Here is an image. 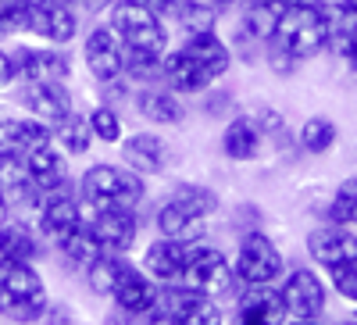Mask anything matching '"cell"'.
Masks as SVG:
<instances>
[{
  "label": "cell",
  "instance_id": "1",
  "mask_svg": "<svg viewBox=\"0 0 357 325\" xmlns=\"http://www.w3.org/2000/svg\"><path fill=\"white\" fill-rule=\"evenodd\" d=\"M329 40H333V11L325 0H304V4L279 11L275 29H272V43L286 50L296 65L325 54Z\"/></svg>",
  "mask_w": 357,
  "mask_h": 325
},
{
  "label": "cell",
  "instance_id": "2",
  "mask_svg": "<svg viewBox=\"0 0 357 325\" xmlns=\"http://www.w3.org/2000/svg\"><path fill=\"white\" fill-rule=\"evenodd\" d=\"M75 190L89 211H100V208L139 211L146 200V179L126 165H114V161L86 165V172L75 179Z\"/></svg>",
  "mask_w": 357,
  "mask_h": 325
},
{
  "label": "cell",
  "instance_id": "3",
  "mask_svg": "<svg viewBox=\"0 0 357 325\" xmlns=\"http://www.w3.org/2000/svg\"><path fill=\"white\" fill-rule=\"evenodd\" d=\"M50 308V293L33 261H0V318L36 325Z\"/></svg>",
  "mask_w": 357,
  "mask_h": 325
},
{
  "label": "cell",
  "instance_id": "4",
  "mask_svg": "<svg viewBox=\"0 0 357 325\" xmlns=\"http://www.w3.org/2000/svg\"><path fill=\"white\" fill-rule=\"evenodd\" d=\"M104 15H107V25L114 29V36L122 40L126 50L168 54V47H172L168 18L154 8H146L143 0H114Z\"/></svg>",
  "mask_w": 357,
  "mask_h": 325
},
{
  "label": "cell",
  "instance_id": "5",
  "mask_svg": "<svg viewBox=\"0 0 357 325\" xmlns=\"http://www.w3.org/2000/svg\"><path fill=\"white\" fill-rule=\"evenodd\" d=\"M286 269H289L286 254L268 232L250 229L240 236L236 254H232V275L240 286H279Z\"/></svg>",
  "mask_w": 357,
  "mask_h": 325
},
{
  "label": "cell",
  "instance_id": "6",
  "mask_svg": "<svg viewBox=\"0 0 357 325\" xmlns=\"http://www.w3.org/2000/svg\"><path fill=\"white\" fill-rule=\"evenodd\" d=\"M183 286L190 289H200L207 293V297H215V301H232L236 293H240V282H236L232 275V261L222 247L215 243H190L186 250V269H183V279H178Z\"/></svg>",
  "mask_w": 357,
  "mask_h": 325
},
{
  "label": "cell",
  "instance_id": "7",
  "mask_svg": "<svg viewBox=\"0 0 357 325\" xmlns=\"http://www.w3.org/2000/svg\"><path fill=\"white\" fill-rule=\"evenodd\" d=\"M279 297L289 318H325L329 311V279L314 269H289L279 282Z\"/></svg>",
  "mask_w": 357,
  "mask_h": 325
},
{
  "label": "cell",
  "instance_id": "8",
  "mask_svg": "<svg viewBox=\"0 0 357 325\" xmlns=\"http://www.w3.org/2000/svg\"><path fill=\"white\" fill-rule=\"evenodd\" d=\"M82 222H86V204H82V197H79L75 186L47 193L40 200V208L33 211V225L40 232V240H47L54 247L61 243L68 232H75Z\"/></svg>",
  "mask_w": 357,
  "mask_h": 325
},
{
  "label": "cell",
  "instance_id": "9",
  "mask_svg": "<svg viewBox=\"0 0 357 325\" xmlns=\"http://www.w3.org/2000/svg\"><path fill=\"white\" fill-rule=\"evenodd\" d=\"M82 65H86V75L93 79L97 86L126 79V47H122V40L114 36V29L107 22L93 25L82 36Z\"/></svg>",
  "mask_w": 357,
  "mask_h": 325
},
{
  "label": "cell",
  "instance_id": "10",
  "mask_svg": "<svg viewBox=\"0 0 357 325\" xmlns=\"http://www.w3.org/2000/svg\"><path fill=\"white\" fill-rule=\"evenodd\" d=\"M118 151H122V165L132 168L136 175H143V179H154V175H165L172 168V143L158 129L126 133Z\"/></svg>",
  "mask_w": 357,
  "mask_h": 325
},
{
  "label": "cell",
  "instance_id": "11",
  "mask_svg": "<svg viewBox=\"0 0 357 325\" xmlns=\"http://www.w3.org/2000/svg\"><path fill=\"white\" fill-rule=\"evenodd\" d=\"M15 65H18V82H68L72 79V57L65 47L50 43H18Z\"/></svg>",
  "mask_w": 357,
  "mask_h": 325
},
{
  "label": "cell",
  "instance_id": "12",
  "mask_svg": "<svg viewBox=\"0 0 357 325\" xmlns=\"http://www.w3.org/2000/svg\"><path fill=\"white\" fill-rule=\"evenodd\" d=\"M229 304L232 311L225 325H282L289 318L279 286H240V293Z\"/></svg>",
  "mask_w": 357,
  "mask_h": 325
},
{
  "label": "cell",
  "instance_id": "13",
  "mask_svg": "<svg viewBox=\"0 0 357 325\" xmlns=\"http://www.w3.org/2000/svg\"><path fill=\"white\" fill-rule=\"evenodd\" d=\"M18 107L54 129L75 111V97L68 82H18Z\"/></svg>",
  "mask_w": 357,
  "mask_h": 325
},
{
  "label": "cell",
  "instance_id": "14",
  "mask_svg": "<svg viewBox=\"0 0 357 325\" xmlns=\"http://www.w3.org/2000/svg\"><path fill=\"white\" fill-rule=\"evenodd\" d=\"M86 222L93 229L97 243L107 254H129L139 243V211H126V208H100L89 211L86 208Z\"/></svg>",
  "mask_w": 357,
  "mask_h": 325
},
{
  "label": "cell",
  "instance_id": "15",
  "mask_svg": "<svg viewBox=\"0 0 357 325\" xmlns=\"http://www.w3.org/2000/svg\"><path fill=\"white\" fill-rule=\"evenodd\" d=\"M161 82L168 90H175L178 97H204L207 90L218 86V79L183 47H168L165 61H161Z\"/></svg>",
  "mask_w": 357,
  "mask_h": 325
},
{
  "label": "cell",
  "instance_id": "16",
  "mask_svg": "<svg viewBox=\"0 0 357 325\" xmlns=\"http://www.w3.org/2000/svg\"><path fill=\"white\" fill-rule=\"evenodd\" d=\"M264 129L257 122V114L254 111H240V114H232L225 118V126H222V136H218V146H222V154L236 165H250L261 158L264 151Z\"/></svg>",
  "mask_w": 357,
  "mask_h": 325
},
{
  "label": "cell",
  "instance_id": "17",
  "mask_svg": "<svg viewBox=\"0 0 357 325\" xmlns=\"http://www.w3.org/2000/svg\"><path fill=\"white\" fill-rule=\"evenodd\" d=\"M132 107L146 126H183L190 118L186 97H178L175 90H168L165 82L154 86H136L132 90Z\"/></svg>",
  "mask_w": 357,
  "mask_h": 325
},
{
  "label": "cell",
  "instance_id": "18",
  "mask_svg": "<svg viewBox=\"0 0 357 325\" xmlns=\"http://www.w3.org/2000/svg\"><path fill=\"white\" fill-rule=\"evenodd\" d=\"M29 33L50 47H68L82 33V18H79L75 4H43V8H33Z\"/></svg>",
  "mask_w": 357,
  "mask_h": 325
},
{
  "label": "cell",
  "instance_id": "19",
  "mask_svg": "<svg viewBox=\"0 0 357 325\" xmlns=\"http://www.w3.org/2000/svg\"><path fill=\"white\" fill-rule=\"evenodd\" d=\"M68 154L61 151L57 143H47L40 151H29L25 154V168H29V179L33 186L47 197V193H57V190H68L75 186L72 183V168H68Z\"/></svg>",
  "mask_w": 357,
  "mask_h": 325
},
{
  "label": "cell",
  "instance_id": "20",
  "mask_svg": "<svg viewBox=\"0 0 357 325\" xmlns=\"http://www.w3.org/2000/svg\"><path fill=\"white\" fill-rule=\"evenodd\" d=\"M304 247H307V257L318 264V269L329 272L333 264H340L347 257H357V232L325 222V225H318V229L307 232V243Z\"/></svg>",
  "mask_w": 357,
  "mask_h": 325
},
{
  "label": "cell",
  "instance_id": "21",
  "mask_svg": "<svg viewBox=\"0 0 357 325\" xmlns=\"http://www.w3.org/2000/svg\"><path fill=\"white\" fill-rule=\"evenodd\" d=\"M186 250L190 243H178V240H168V236H158L143 247V261L139 269L151 275L158 286H172L183 279V269H186Z\"/></svg>",
  "mask_w": 357,
  "mask_h": 325
},
{
  "label": "cell",
  "instance_id": "22",
  "mask_svg": "<svg viewBox=\"0 0 357 325\" xmlns=\"http://www.w3.org/2000/svg\"><path fill=\"white\" fill-rule=\"evenodd\" d=\"M158 282L146 275L139 264H132V269L122 275V282L114 286V293H111V304H114V311H122V315H129V318H143L146 311H151L154 304H158Z\"/></svg>",
  "mask_w": 357,
  "mask_h": 325
},
{
  "label": "cell",
  "instance_id": "23",
  "mask_svg": "<svg viewBox=\"0 0 357 325\" xmlns=\"http://www.w3.org/2000/svg\"><path fill=\"white\" fill-rule=\"evenodd\" d=\"M154 229H158V236H168V240H178V243H200V240H207V222L190 215L183 204L172 200L168 193L154 204Z\"/></svg>",
  "mask_w": 357,
  "mask_h": 325
},
{
  "label": "cell",
  "instance_id": "24",
  "mask_svg": "<svg viewBox=\"0 0 357 325\" xmlns=\"http://www.w3.org/2000/svg\"><path fill=\"white\" fill-rule=\"evenodd\" d=\"M43 240L36 225H29L22 218H4L0 222V261H40Z\"/></svg>",
  "mask_w": 357,
  "mask_h": 325
},
{
  "label": "cell",
  "instance_id": "25",
  "mask_svg": "<svg viewBox=\"0 0 357 325\" xmlns=\"http://www.w3.org/2000/svg\"><path fill=\"white\" fill-rule=\"evenodd\" d=\"M54 250H57V257H61L72 272H86L89 264L104 254V247L97 243V236H93V229H89V222H82L75 232H68Z\"/></svg>",
  "mask_w": 357,
  "mask_h": 325
},
{
  "label": "cell",
  "instance_id": "26",
  "mask_svg": "<svg viewBox=\"0 0 357 325\" xmlns=\"http://www.w3.org/2000/svg\"><path fill=\"white\" fill-rule=\"evenodd\" d=\"M336 143H340V126L329 114H311L301 122V129H296V146H301L307 158H325Z\"/></svg>",
  "mask_w": 357,
  "mask_h": 325
},
{
  "label": "cell",
  "instance_id": "27",
  "mask_svg": "<svg viewBox=\"0 0 357 325\" xmlns=\"http://www.w3.org/2000/svg\"><path fill=\"white\" fill-rule=\"evenodd\" d=\"M172 200H178L190 215H197L200 222H211L218 211H222V197L207 186V183H193V179H183L168 190Z\"/></svg>",
  "mask_w": 357,
  "mask_h": 325
},
{
  "label": "cell",
  "instance_id": "28",
  "mask_svg": "<svg viewBox=\"0 0 357 325\" xmlns=\"http://www.w3.org/2000/svg\"><path fill=\"white\" fill-rule=\"evenodd\" d=\"M132 257L129 254H100L93 264H89V269L82 272L86 275V282H89V289H93L97 293V297H111V293H114V286L118 282H122V275L132 269Z\"/></svg>",
  "mask_w": 357,
  "mask_h": 325
},
{
  "label": "cell",
  "instance_id": "29",
  "mask_svg": "<svg viewBox=\"0 0 357 325\" xmlns=\"http://www.w3.org/2000/svg\"><path fill=\"white\" fill-rule=\"evenodd\" d=\"M218 15L222 11L211 8L207 0H175L165 18H172L183 36H190V33H211V29H218Z\"/></svg>",
  "mask_w": 357,
  "mask_h": 325
},
{
  "label": "cell",
  "instance_id": "30",
  "mask_svg": "<svg viewBox=\"0 0 357 325\" xmlns=\"http://www.w3.org/2000/svg\"><path fill=\"white\" fill-rule=\"evenodd\" d=\"M86 122H89L93 139L104 143V146H118L126 139V118H122V107H118V104H107V100L93 104L86 111Z\"/></svg>",
  "mask_w": 357,
  "mask_h": 325
},
{
  "label": "cell",
  "instance_id": "31",
  "mask_svg": "<svg viewBox=\"0 0 357 325\" xmlns=\"http://www.w3.org/2000/svg\"><path fill=\"white\" fill-rule=\"evenodd\" d=\"M54 143L61 146V151L68 158H82L93 151V133H89V122H86V114L82 111H72L68 118H61V122L54 126Z\"/></svg>",
  "mask_w": 357,
  "mask_h": 325
},
{
  "label": "cell",
  "instance_id": "32",
  "mask_svg": "<svg viewBox=\"0 0 357 325\" xmlns=\"http://www.w3.org/2000/svg\"><path fill=\"white\" fill-rule=\"evenodd\" d=\"M325 222L357 232V175H347V179L333 190L329 208H325Z\"/></svg>",
  "mask_w": 357,
  "mask_h": 325
},
{
  "label": "cell",
  "instance_id": "33",
  "mask_svg": "<svg viewBox=\"0 0 357 325\" xmlns=\"http://www.w3.org/2000/svg\"><path fill=\"white\" fill-rule=\"evenodd\" d=\"M161 61H165V54L126 50V79L132 86H154L161 82Z\"/></svg>",
  "mask_w": 357,
  "mask_h": 325
},
{
  "label": "cell",
  "instance_id": "34",
  "mask_svg": "<svg viewBox=\"0 0 357 325\" xmlns=\"http://www.w3.org/2000/svg\"><path fill=\"white\" fill-rule=\"evenodd\" d=\"M33 25V4L29 0H0V40L22 36Z\"/></svg>",
  "mask_w": 357,
  "mask_h": 325
},
{
  "label": "cell",
  "instance_id": "35",
  "mask_svg": "<svg viewBox=\"0 0 357 325\" xmlns=\"http://www.w3.org/2000/svg\"><path fill=\"white\" fill-rule=\"evenodd\" d=\"M325 279H329V289L336 293V297H343L347 304L357 308V257H347V261L333 264V269L325 272Z\"/></svg>",
  "mask_w": 357,
  "mask_h": 325
},
{
  "label": "cell",
  "instance_id": "36",
  "mask_svg": "<svg viewBox=\"0 0 357 325\" xmlns=\"http://www.w3.org/2000/svg\"><path fill=\"white\" fill-rule=\"evenodd\" d=\"M254 114H257V122H261L264 136L272 139V143H279V146L289 143V133H286V122H282V114H279V111H272V107H257Z\"/></svg>",
  "mask_w": 357,
  "mask_h": 325
},
{
  "label": "cell",
  "instance_id": "37",
  "mask_svg": "<svg viewBox=\"0 0 357 325\" xmlns=\"http://www.w3.org/2000/svg\"><path fill=\"white\" fill-rule=\"evenodd\" d=\"M18 86V65H15V50L0 47V90H11Z\"/></svg>",
  "mask_w": 357,
  "mask_h": 325
},
{
  "label": "cell",
  "instance_id": "38",
  "mask_svg": "<svg viewBox=\"0 0 357 325\" xmlns=\"http://www.w3.org/2000/svg\"><path fill=\"white\" fill-rule=\"evenodd\" d=\"M143 4H146V8H154V11H161V15H168L175 0H143Z\"/></svg>",
  "mask_w": 357,
  "mask_h": 325
},
{
  "label": "cell",
  "instance_id": "39",
  "mask_svg": "<svg viewBox=\"0 0 357 325\" xmlns=\"http://www.w3.org/2000/svg\"><path fill=\"white\" fill-rule=\"evenodd\" d=\"M79 4H86L89 11H107V8L114 4V0H79Z\"/></svg>",
  "mask_w": 357,
  "mask_h": 325
},
{
  "label": "cell",
  "instance_id": "40",
  "mask_svg": "<svg viewBox=\"0 0 357 325\" xmlns=\"http://www.w3.org/2000/svg\"><path fill=\"white\" fill-rule=\"evenodd\" d=\"M343 61H347V68H350V72L357 75V43H354V47H350V50L343 54Z\"/></svg>",
  "mask_w": 357,
  "mask_h": 325
},
{
  "label": "cell",
  "instance_id": "41",
  "mask_svg": "<svg viewBox=\"0 0 357 325\" xmlns=\"http://www.w3.org/2000/svg\"><path fill=\"white\" fill-rule=\"evenodd\" d=\"M282 325H325V318H286Z\"/></svg>",
  "mask_w": 357,
  "mask_h": 325
},
{
  "label": "cell",
  "instance_id": "42",
  "mask_svg": "<svg viewBox=\"0 0 357 325\" xmlns=\"http://www.w3.org/2000/svg\"><path fill=\"white\" fill-rule=\"evenodd\" d=\"M211 8H218V11H229V8H240V0H207Z\"/></svg>",
  "mask_w": 357,
  "mask_h": 325
},
{
  "label": "cell",
  "instance_id": "43",
  "mask_svg": "<svg viewBox=\"0 0 357 325\" xmlns=\"http://www.w3.org/2000/svg\"><path fill=\"white\" fill-rule=\"evenodd\" d=\"M4 218H11V208H8V193H4V186H0V222Z\"/></svg>",
  "mask_w": 357,
  "mask_h": 325
},
{
  "label": "cell",
  "instance_id": "44",
  "mask_svg": "<svg viewBox=\"0 0 357 325\" xmlns=\"http://www.w3.org/2000/svg\"><path fill=\"white\" fill-rule=\"evenodd\" d=\"M33 8H43V4H79V0H29Z\"/></svg>",
  "mask_w": 357,
  "mask_h": 325
},
{
  "label": "cell",
  "instance_id": "45",
  "mask_svg": "<svg viewBox=\"0 0 357 325\" xmlns=\"http://www.w3.org/2000/svg\"><path fill=\"white\" fill-rule=\"evenodd\" d=\"M325 325H357V315L354 318H340V322H325Z\"/></svg>",
  "mask_w": 357,
  "mask_h": 325
},
{
  "label": "cell",
  "instance_id": "46",
  "mask_svg": "<svg viewBox=\"0 0 357 325\" xmlns=\"http://www.w3.org/2000/svg\"><path fill=\"white\" fill-rule=\"evenodd\" d=\"M0 122H4V111H0Z\"/></svg>",
  "mask_w": 357,
  "mask_h": 325
},
{
  "label": "cell",
  "instance_id": "47",
  "mask_svg": "<svg viewBox=\"0 0 357 325\" xmlns=\"http://www.w3.org/2000/svg\"><path fill=\"white\" fill-rule=\"evenodd\" d=\"M354 315H357V308H354Z\"/></svg>",
  "mask_w": 357,
  "mask_h": 325
}]
</instances>
